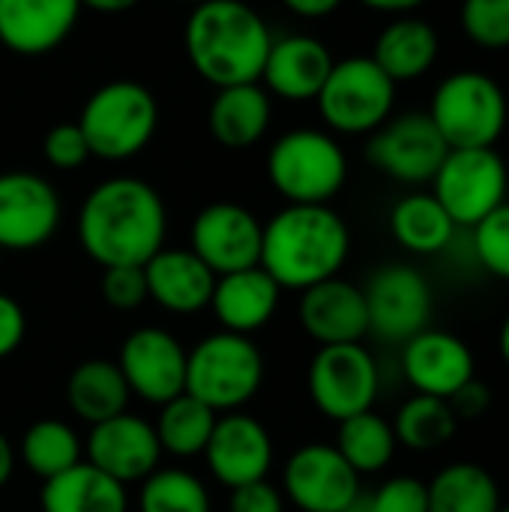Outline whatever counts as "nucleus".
I'll return each mask as SVG.
<instances>
[{"instance_id":"nucleus-1","label":"nucleus","mask_w":509,"mask_h":512,"mask_svg":"<svg viewBox=\"0 0 509 512\" xmlns=\"http://www.w3.org/2000/svg\"><path fill=\"white\" fill-rule=\"evenodd\" d=\"M168 213L162 195L138 177H111L90 189L78 213L87 258L105 267H144L162 246Z\"/></svg>"},{"instance_id":"nucleus-2","label":"nucleus","mask_w":509,"mask_h":512,"mask_svg":"<svg viewBox=\"0 0 509 512\" xmlns=\"http://www.w3.org/2000/svg\"><path fill=\"white\" fill-rule=\"evenodd\" d=\"M273 33L243 0H201L183 27V48L192 69L219 87L261 81Z\"/></svg>"},{"instance_id":"nucleus-3","label":"nucleus","mask_w":509,"mask_h":512,"mask_svg":"<svg viewBox=\"0 0 509 512\" xmlns=\"http://www.w3.org/2000/svg\"><path fill=\"white\" fill-rule=\"evenodd\" d=\"M351 252V231L330 204H288L261 237V267L279 288L306 291L339 276Z\"/></svg>"},{"instance_id":"nucleus-4","label":"nucleus","mask_w":509,"mask_h":512,"mask_svg":"<svg viewBox=\"0 0 509 512\" xmlns=\"http://www.w3.org/2000/svg\"><path fill=\"white\" fill-rule=\"evenodd\" d=\"M426 114L450 150L495 147L507 129L509 102L492 75L459 69L435 87Z\"/></svg>"},{"instance_id":"nucleus-5","label":"nucleus","mask_w":509,"mask_h":512,"mask_svg":"<svg viewBox=\"0 0 509 512\" xmlns=\"http://www.w3.org/2000/svg\"><path fill=\"white\" fill-rule=\"evenodd\" d=\"M75 123L87 138L90 156L123 162L150 144L159 126V105L150 87L138 81H108L87 96Z\"/></svg>"},{"instance_id":"nucleus-6","label":"nucleus","mask_w":509,"mask_h":512,"mask_svg":"<svg viewBox=\"0 0 509 512\" xmlns=\"http://www.w3.org/2000/svg\"><path fill=\"white\" fill-rule=\"evenodd\" d=\"M264 384V357L249 336L219 330L186 357V393L216 414L240 411Z\"/></svg>"},{"instance_id":"nucleus-7","label":"nucleus","mask_w":509,"mask_h":512,"mask_svg":"<svg viewBox=\"0 0 509 512\" xmlns=\"http://www.w3.org/2000/svg\"><path fill=\"white\" fill-rule=\"evenodd\" d=\"M267 177L288 204H330L348 180V156L330 132L291 129L270 147Z\"/></svg>"},{"instance_id":"nucleus-8","label":"nucleus","mask_w":509,"mask_h":512,"mask_svg":"<svg viewBox=\"0 0 509 512\" xmlns=\"http://www.w3.org/2000/svg\"><path fill=\"white\" fill-rule=\"evenodd\" d=\"M315 102L333 132L372 135L393 117L396 81L372 57H345L333 63Z\"/></svg>"},{"instance_id":"nucleus-9","label":"nucleus","mask_w":509,"mask_h":512,"mask_svg":"<svg viewBox=\"0 0 509 512\" xmlns=\"http://www.w3.org/2000/svg\"><path fill=\"white\" fill-rule=\"evenodd\" d=\"M509 171L495 147L450 150L432 177V195L456 222V228H474L492 210L507 201Z\"/></svg>"},{"instance_id":"nucleus-10","label":"nucleus","mask_w":509,"mask_h":512,"mask_svg":"<svg viewBox=\"0 0 509 512\" xmlns=\"http://www.w3.org/2000/svg\"><path fill=\"white\" fill-rule=\"evenodd\" d=\"M312 405L342 423L354 414L372 411L381 387L378 363L360 342L354 345H321L306 375Z\"/></svg>"},{"instance_id":"nucleus-11","label":"nucleus","mask_w":509,"mask_h":512,"mask_svg":"<svg viewBox=\"0 0 509 512\" xmlns=\"http://www.w3.org/2000/svg\"><path fill=\"white\" fill-rule=\"evenodd\" d=\"M450 147L426 111H408L378 126L366 144V159L405 186L432 183Z\"/></svg>"},{"instance_id":"nucleus-12","label":"nucleus","mask_w":509,"mask_h":512,"mask_svg":"<svg viewBox=\"0 0 509 512\" xmlns=\"http://www.w3.org/2000/svg\"><path fill=\"white\" fill-rule=\"evenodd\" d=\"M363 294L369 309V333L384 342L405 345L432 321V285L411 264H387L375 270Z\"/></svg>"},{"instance_id":"nucleus-13","label":"nucleus","mask_w":509,"mask_h":512,"mask_svg":"<svg viewBox=\"0 0 509 512\" xmlns=\"http://www.w3.org/2000/svg\"><path fill=\"white\" fill-rule=\"evenodd\" d=\"M261 237L264 225L249 207L234 201H216L192 219L189 249L216 276H225L261 264Z\"/></svg>"},{"instance_id":"nucleus-14","label":"nucleus","mask_w":509,"mask_h":512,"mask_svg":"<svg viewBox=\"0 0 509 512\" xmlns=\"http://www.w3.org/2000/svg\"><path fill=\"white\" fill-rule=\"evenodd\" d=\"M60 195L33 171L0 174V249L30 252L60 228Z\"/></svg>"},{"instance_id":"nucleus-15","label":"nucleus","mask_w":509,"mask_h":512,"mask_svg":"<svg viewBox=\"0 0 509 512\" xmlns=\"http://www.w3.org/2000/svg\"><path fill=\"white\" fill-rule=\"evenodd\" d=\"M186 357L189 351L162 327H141L126 336L117 366L132 396L165 405L186 393Z\"/></svg>"},{"instance_id":"nucleus-16","label":"nucleus","mask_w":509,"mask_h":512,"mask_svg":"<svg viewBox=\"0 0 509 512\" xmlns=\"http://www.w3.org/2000/svg\"><path fill=\"white\" fill-rule=\"evenodd\" d=\"M282 489L303 512H342L360 498V474L330 444L300 447L285 471Z\"/></svg>"},{"instance_id":"nucleus-17","label":"nucleus","mask_w":509,"mask_h":512,"mask_svg":"<svg viewBox=\"0 0 509 512\" xmlns=\"http://www.w3.org/2000/svg\"><path fill=\"white\" fill-rule=\"evenodd\" d=\"M84 456L87 465L117 480L120 486H129V483H144L159 468L162 447L156 429L147 420L123 411L105 423L90 426Z\"/></svg>"},{"instance_id":"nucleus-18","label":"nucleus","mask_w":509,"mask_h":512,"mask_svg":"<svg viewBox=\"0 0 509 512\" xmlns=\"http://www.w3.org/2000/svg\"><path fill=\"white\" fill-rule=\"evenodd\" d=\"M204 459L210 474L222 486L240 489L246 483L267 480V471L273 465V438L267 426L249 414H219L204 447Z\"/></svg>"},{"instance_id":"nucleus-19","label":"nucleus","mask_w":509,"mask_h":512,"mask_svg":"<svg viewBox=\"0 0 509 512\" xmlns=\"http://www.w3.org/2000/svg\"><path fill=\"white\" fill-rule=\"evenodd\" d=\"M402 375L417 393L450 399L477 378V360L459 336L426 327L402 345Z\"/></svg>"},{"instance_id":"nucleus-20","label":"nucleus","mask_w":509,"mask_h":512,"mask_svg":"<svg viewBox=\"0 0 509 512\" xmlns=\"http://www.w3.org/2000/svg\"><path fill=\"white\" fill-rule=\"evenodd\" d=\"M300 324L318 345H354L369 333V309L363 288L333 276L303 291Z\"/></svg>"},{"instance_id":"nucleus-21","label":"nucleus","mask_w":509,"mask_h":512,"mask_svg":"<svg viewBox=\"0 0 509 512\" xmlns=\"http://www.w3.org/2000/svg\"><path fill=\"white\" fill-rule=\"evenodd\" d=\"M78 15V0H0V42L21 57L48 54L66 42Z\"/></svg>"},{"instance_id":"nucleus-22","label":"nucleus","mask_w":509,"mask_h":512,"mask_svg":"<svg viewBox=\"0 0 509 512\" xmlns=\"http://www.w3.org/2000/svg\"><path fill=\"white\" fill-rule=\"evenodd\" d=\"M333 63L336 60L321 39L309 33H291L273 39L261 81L267 84V93L279 99L312 102L318 99Z\"/></svg>"},{"instance_id":"nucleus-23","label":"nucleus","mask_w":509,"mask_h":512,"mask_svg":"<svg viewBox=\"0 0 509 512\" xmlns=\"http://www.w3.org/2000/svg\"><path fill=\"white\" fill-rule=\"evenodd\" d=\"M147 297L171 315H195L210 306L216 273L192 249H159L147 264Z\"/></svg>"},{"instance_id":"nucleus-24","label":"nucleus","mask_w":509,"mask_h":512,"mask_svg":"<svg viewBox=\"0 0 509 512\" xmlns=\"http://www.w3.org/2000/svg\"><path fill=\"white\" fill-rule=\"evenodd\" d=\"M279 294H282V288L258 264V267L216 276L210 309L216 312L222 330L249 336L270 324V318L279 309Z\"/></svg>"},{"instance_id":"nucleus-25","label":"nucleus","mask_w":509,"mask_h":512,"mask_svg":"<svg viewBox=\"0 0 509 512\" xmlns=\"http://www.w3.org/2000/svg\"><path fill=\"white\" fill-rule=\"evenodd\" d=\"M270 117H273L270 93L258 81H252V84L219 87L207 111V126L216 144L228 150H243L264 138Z\"/></svg>"},{"instance_id":"nucleus-26","label":"nucleus","mask_w":509,"mask_h":512,"mask_svg":"<svg viewBox=\"0 0 509 512\" xmlns=\"http://www.w3.org/2000/svg\"><path fill=\"white\" fill-rule=\"evenodd\" d=\"M438 33L429 21L414 18V15H402L396 21H390L378 39H375V51L369 54L396 84L402 81H414L423 78L435 60H438Z\"/></svg>"},{"instance_id":"nucleus-27","label":"nucleus","mask_w":509,"mask_h":512,"mask_svg":"<svg viewBox=\"0 0 509 512\" xmlns=\"http://www.w3.org/2000/svg\"><path fill=\"white\" fill-rule=\"evenodd\" d=\"M42 512H126V486L105 477L87 462L63 471L60 477L45 480L39 492Z\"/></svg>"},{"instance_id":"nucleus-28","label":"nucleus","mask_w":509,"mask_h":512,"mask_svg":"<svg viewBox=\"0 0 509 512\" xmlns=\"http://www.w3.org/2000/svg\"><path fill=\"white\" fill-rule=\"evenodd\" d=\"M129 396L132 393L126 387V378L120 366L111 360H84L72 369L66 381L69 411L90 426L123 414L129 405Z\"/></svg>"},{"instance_id":"nucleus-29","label":"nucleus","mask_w":509,"mask_h":512,"mask_svg":"<svg viewBox=\"0 0 509 512\" xmlns=\"http://www.w3.org/2000/svg\"><path fill=\"white\" fill-rule=\"evenodd\" d=\"M390 231L402 249L414 255H438L453 246L459 228L432 192H411L390 210Z\"/></svg>"},{"instance_id":"nucleus-30","label":"nucleus","mask_w":509,"mask_h":512,"mask_svg":"<svg viewBox=\"0 0 509 512\" xmlns=\"http://www.w3.org/2000/svg\"><path fill=\"white\" fill-rule=\"evenodd\" d=\"M429 486V512H498L501 486L477 462H456L435 474Z\"/></svg>"},{"instance_id":"nucleus-31","label":"nucleus","mask_w":509,"mask_h":512,"mask_svg":"<svg viewBox=\"0 0 509 512\" xmlns=\"http://www.w3.org/2000/svg\"><path fill=\"white\" fill-rule=\"evenodd\" d=\"M216 420L219 414L213 408H207L189 393H180L177 399L159 405V420L153 429L162 453H171L177 459H192V456H204Z\"/></svg>"},{"instance_id":"nucleus-32","label":"nucleus","mask_w":509,"mask_h":512,"mask_svg":"<svg viewBox=\"0 0 509 512\" xmlns=\"http://www.w3.org/2000/svg\"><path fill=\"white\" fill-rule=\"evenodd\" d=\"M333 447L363 477V474L384 471L393 462L399 441H396L393 423H387L375 411H363L339 423V435Z\"/></svg>"},{"instance_id":"nucleus-33","label":"nucleus","mask_w":509,"mask_h":512,"mask_svg":"<svg viewBox=\"0 0 509 512\" xmlns=\"http://www.w3.org/2000/svg\"><path fill=\"white\" fill-rule=\"evenodd\" d=\"M393 432L402 447L414 453H432L453 441V435L459 432V420L447 399L417 393L399 408Z\"/></svg>"},{"instance_id":"nucleus-34","label":"nucleus","mask_w":509,"mask_h":512,"mask_svg":"<svg viewBox=\"0 0 509 512\" xmlns=\"http://www.w3.org/2000/svg\"><path fill=\"white\" fill-rule=\"evenodd\" d=\"M81 438L75 429L63 420H36L18 447L21 462L42 480L60 477L63 471L75 468L81 462Z\"/></svg>"},{"instance_id":"nucleus-35","label":"nucleus","mask_w":509,"mask_h":512,"mask_svg":"<svg viewBox=\"0 0 509 512\" xmlns=\"http://www.w3.org/2000/svg\"><path fill=\"white\" fill-rule=\"evenodd\" d=\"M138 512H210V492L183 468H156L141 483Z\"/></svg>"},{"instance_id":"nucleus-36","label":"nucleus","mask_w":509,"mask_h":512,"mask_svg":"<svg viewBox=\"0 0 509 512\" xmlns=\"http://www.w3.org/2000/svg\"><path fill=\"white\" fill-rule=\"evenodd\" d=\"M459 24L483 51L509 48V0H462Z\"/></svg>"},{"instance_id":"nucleus-37","label":"nucleus","mask_w":509,"mask_h":512,"mask_svg":"<svg viewBox=\"0 0 509 512\" xmlns=\"http://www.w3.org/2000/svg\"><path fill=\"white\" fill-rule=\"evenodd\" d=\"M471 252L489 276L509 282V201L471 228Z\"/></svg>"},{"instance_id":"nucleus-38","label":"nucleus","mask_w":509,"mask_h":512,"mask_svg":"<svg viewBox=\"0 0 509 512\" xmlns=\"http://www.w3.org/2000/svg\"><path fill=\"white\" fill-rule=\"evenodd\" d=\"M42 156L57 171H75L90 159L87 138L78 123H57L42 138Z\"/></svg>"},{"instance_id":"nucleus-39","label":"nucleus","mask_w":509,"mask_h":512,"mask_svg":"<svg viewBox=\"0 0 509 512\" xmlns=\"http://www.w3.org/2000/svg\"><path fill=\"white\" fill-rule=\"evenodd\" d=\"M369 498L375 512H429V486L417 477H393Z\"/></svg>"},{"instance_id":"nucleus-40","label":"nucleus","mask_w":509,"mask_h":512,"mask_svg":"<svg viewBox=\"0 0 509 512\" xmlns=\"http://www.w3.org/2000/svg\"><path fill=\"white\" fill-rule=\"evenodd\" d=\"M102 294L108 306L129 312L147 300V276L144 267H105L102 273Z\"/></svg>"},{"instance_id":"nucleus-41","label":"nucleus","mask_w":509,"mask_h":512,"mask_svg":"<svg viewBox=\"0 0 509 512\" xmlns=\"http://www.w3.org/2000/svg\"><path fill=\"white\" fill-rule=\"evenodd\" d=\"M228 512H285V498L276 486H270L267 480H258L240 489H231Z\"/></svg>"},{"instance_id":"nucleus-42","label":"nucleus","mask_w":509,"mask_h":512,"mask_svg":"<svg viewBox=\"0 0 509 512\" xmlns=\"http://www.w3.org/2000/svg\"><path fill=\"white\" fill-rule=\"evenodd\" d=\"M24 333H27V318L21 303L9 294H0V360L18 351Z\"/></svg>"},{"instance_id":"nucleus-43","label":"nucleus","mask_w":509,"mask_h":512,"mask_svg":"<svg viewBox=\"0 0 509 512\" xmlns=\"http://www.w3.org/2000/svg\"><path fill=\"white\" fill-rule=\"evenodd\" d=\"M450 408L456 414V420H480L489 408H492V390L480 381V378H471L465 387H459L450 399Z\"/></svg>"},{"instance_id":"nucleus-44","label":"nucleus","mask_w":509,"mask_h":512,"mask_svg":"<svg viewBox=\"0 0 509 512\" xmlns=\"http://www.w3.org/2000/svg\"><path fill=\"white\" fill-rule=\"evenodd\" d=\"M285 9H291L300 18H324L342 6V0H282Z\"/></svg>"},{"instance_id":"nucleus-45","label":"nucleus","mask_w":509,"mask_h":512,"mask_svg":"<svg viewBox=\"0 0 509 512\" xmlns=\"http://www.w3.org/2000/svg\"><path fill=\"white\" fill-rule=\"evenodd\" d=\"M363 6L375 9V12H390V15H408L417 6H423L426 0H360Z\"/></svg>"},{"instance_id":"nucleus-46","label":"nucleus","mask_w":509,"mask_h":512,"mask_svg":"<svg viewBox=\"0 0 509 512\" xmlns=\"http://www.w3.org/2000/svg\"><path fill=\"white\" fill-rule=\"evenodd\" d=\"M12 471H15V450H12V444H9V438L0 432V489L9 483V477H12Z\"/></svg>"},{"instance_id":"nucleus-47","label":"nucleus","mask_w":509,"mask_h":512,"mask_svg":"<svg viewBox=\"0 0 509 512\" xmlns=\"http://www.w3.org/2000/svg\"><path fill=\"white\" fill-rule=\"evenodd\" d=\"M81 6L93 9V12H105V15H117V12H126L132 9L138 0H78Z\"/></svg>"},{"instance_id":"nucleus-48","label":"nucleus","mask_w":509,"mask_h":512,"mask_svg":"<svg viewBox=\"0 0 509 512\" xmlns=\"http://www.w3.org/2000/svg\"><path fill=\"white\" fill-rule=\"evenodd\" d=\"M498 345H501V357H504V363L509 366V315L504 318V324H501V336H498Z\"/></svg>"},{"instance_id":"nucleus-49","label":"nucleus","mask_w":509,"mask_h":512,"mask_svg":"<svg viewBox=\"0 0 509 512\" xmlns=\"http://www.w3.org/2000/svg\"><path fill=\"white\" fill-rule=\"evenodd\" d=\"M342 512H375L372 510V498H369V495H360L351 507H345Z\"/></svg>"},{"instance_id":"nucleus-50","label":"nucleus","mask_w":509,"mask_h":512,"mask_svg":"<svg viewBox=\"0 0 509 512\" xmlns=\"http://www.w3.org/2000/svg\"><path fill=\"white\" fill-rule=\"evenodd\" d=\"M180 3H192V6H195V3H201V0H180Z\"/></svg>"},{"instance_id":"nucleus-51","label":"nucleus","mask_w":509,"mask_h":512,"mask_svg":"<svg viewBox=\"0 0 509 512\" xmlns=\"http://www.w3.org/2000/svg\"><path fill=\"white\" fill-rule=\"evenodd\" d=\"M498 512H509V507H501V510H498Z\"/></svg>"}]
</instances>
